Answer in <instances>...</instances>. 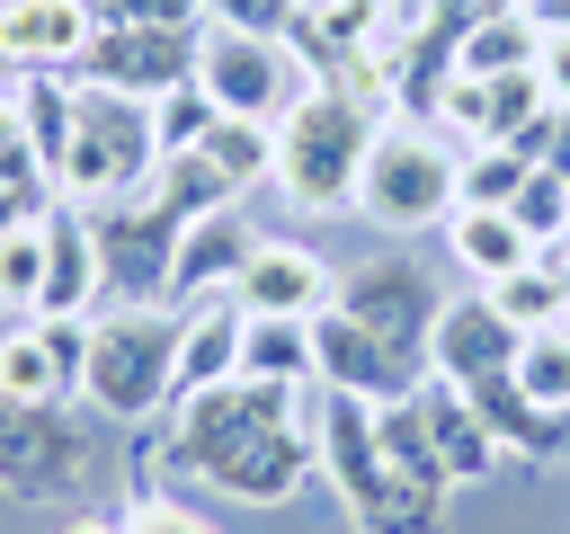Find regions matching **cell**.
Instances as JSON below:
<instances>
[{
	"instance_id": "1",
	"label": "cell",
	"mask_w": 570,
	"mask_h": 534,
	"mask_svg": "<svg viewBox=\"0 0 570 534\" xmlns=\"http://www.w3.org/2000/svg\"><path fill=\"white\" fill-rule=\"evenodd\" d=\"M312 392H321V383H312ZM312 392L232 374V383H214V392L169 400V409L142 418V436H134V490H142V481H160V490H169V481H205V490L232 498V507H285V498H303V481L321 472Z\"/></svg>"
},
{
	"instance_id": "2",
	"label": "cell",
	"mask_w": 570,
	"mask_h": 534,
	"mask_svg": "<svg viewBox=\"0 0 570 534\" xmlns=\"http://www.w3.org/2000/svg\"><path fill=\"white\" fill-rule=\"evenodd\" d=\"M374 125H383V116H374L365 98H347L338 80H312V89L285 107V125H276V187H285V205H303V214L356 205Z\"/></svg>"
},
{
	"instance_id": "3",
	"label": "cell",
	"mask_w": 570,
	"mask_h": 534,
	"mask_svg": "<svg viewBox=\"0 0 570 534\" xmlns=\"http://www.w3.org/2000/svg\"><path fill=\"white\" fill-rule=\"evenodd\" d=\"M178 400V312L169 303H116L89 320V365H80V409L142 427Z\"/></svg>"
},
{
	"instance_id": "4",
	"label": "cell",
	"mask_w": 570,
	"mask_h": 534,
	"mask_svg": "<svg viewBox=\"0 0 570 534\" xmlns=\"http://www.w3.org/2000/svg\"><path fill=\"white\" fill-rule=\"evenodd\" d=\"M454 205H463V151H445L436 125L383 116L374 151H365V178H356V214L383 222V231H445Z\"/></svg>"
},
{
	"instance_id": "5",
	"label": "cell",
	"mask_w": 570,
	"mask_h": 534,
	"mask_svg": "<svg viewBox=\"0 0 570 534\" xmlns=\"http://www.w3.org/2000/svg\"><path fill=\"white\" fill-rule=\"evenodd\" d=\"M160 169V134H151V98H116V89H89L80 80V116H71V160L53 178V196H71L80 214L89 205H116V196H142Z\"/></svg>"
},
{
	"instance_id": "6",
	"label": "cell",
	"mask_w": 570,
	"mask_h": 534,
	"mask_svg": "<svg viewBox=\"0 0 570 534\" xmlns=\"http://www.w3.org/2000/svg\"><path fill=\"white\" fill-rule=\"evenodd\" d=\"M330 303L410 374V383H428V329H436V312H445V294L428 285V267L419 258H401V249H383V258H356V267H338V285H330Z\"/></svg>"
},
{
	"instance_id": "7",
	"label": "cell",
	"mask_w": 570,
	"mask_h": 534,
	"mask_svg": "<svg viewBox=\"0 0 570 534\" xmlns=\"http://www.w3.org/2000/svg\"><path fill=\"white\" fill-rule=\"evenodd\" d=\"M98 409H71V400H9L0 392V490L45 507V498H71L98 463Z\"/></svg>"
},
{
	"instance_id": "8",
	"label": "cell",
	"mask_w": 570,
	"mask_h": 534,
	"mask_svg": "<svg viewBox=\"0 0 570 534\" xmlns=\"http://www.w3.org/2000/svg\"><path fill=\"white\" fill-rule=\"evenodd\" d=\"M196 89L223 107V116H258V125H285V107L312 89V62L276 36H232V27H205L196 44Z\"/></svg>"
},
{
	"instance_id": "9",
	"label": "cell",
	"mask_w": 570,
	"mask_h": 534,
	"mask_svg": "<svg viewBox=\"0 0 570 534\" xmlns=\"http://www.w3.org/2000/svg\"><path fill=\"white\" fill-rule=\"evenodd\" d=\"M89 231H98V267H107L116 303H169V267H178V231H187L169 205L116 196V205H89Z\"/></svg>"
},
{
	"instance_id": "10",
	"label": "cell",
	"mask_w": 570,
	"mask_h": 534,
	"mask_svg": "<svg viewBox=\"0 0 570 534\" xmlns=\"http://www.w3.org/2000/svg\"><path fill=\"white\" fill-rule=\"evenodd\" d=\"M196 44H205V27H98L71 80L116 89V98H160V89L196 80Z\"/></svg>"
},
{
	"instance_id": "11",
	"label": "cell",
	"mask_w": 570,
	"mask_h": 534,
	"mask_svg": "<svg viewBox=\"0 0 570 534\" xmlns=\"http://www.w3.org/2000/svg\"><path fill=\"white\" fill-rule=\"evenodd\" d=\"M258 222L240 214V205H214V214H196L187 231H178V267H169V312H196V303H214V294H232L240 285V267L258 258Z\"/></svg>"
},
{
	"instance_id": "12",
	"label": "cell",
	"mask_w": 570,
	"mask_h": 534,
	"mask_svg": "<svg viewBox=\"0 0 570 534\" xmlns=\"http://www.w3.org/2000/svg\"><path fill=\"white\" fill-rule=\"evenodd\" d=\"M517 338H525V329H508V312L490 303V285L445 294V312H436V329H428V374H445V383L508 374V365H517Z\"/></svg>"
},
{
	"instance_id": "13",
	"label": "cell",
	"mask_w": 570,
	"mask_h": 534,
	"mask_svg": "<svg viewBox=\"0 0 570 534\" xmlns=\"http://www.w3.org/2000/svg\"><path fill=\"white\" fill-rule=\"evenodd\" d=\"M330 285H338V267H330L312 240H258V258L240 267L232 303H240L249 320H312V312L330 303Z\"/></svg>"
},
{
	"instance_id": "14",
	"label": "cell",
	"mask_w": 570,
	"mask_h": 534,
	"mask_svg": "<svg viewBox=\"0 0 570 534\" xmlns=\"http://www.w3.org/2000/svg\"><path fill=\"white\" fill-rule=\"evenodd\" d=\"M463 392H472V409H481V427H490V445H499L508 463H525V472L570 463V409H543L517 374H481V383H463Z\"/></svg>"
},
{
	"instance_id": "15",
	"label": "cell",
	"mask_w": 570,
	"mask_h": 534,
	"mask_svg": "<svg viewBox=\"0 0 570 534\" xmlns=\"http://www.w3.org/2000/svg\"><path fill=\"white\" fill-rule=\"evenodd\" d=\"M98 294H107L98 231H89V214H80L71 196H53V205H45V294H36V312H45V320H89Z\"/></svg>"
},
{
	"instance_id": "16",
	"label": "cell",
	"mask_w": 570,
	"mask_h": 534,
	"mask_svg": "<svg viewBox=\"0 0 570 534\" xmlns=\"http://www.w3.org/2000/svg\"><path fill=\"white\" fill-rule=\"evenodd\" d=\"M98 18L80 0H0V71H80Z\"/></svg>"
},
{
	"instance_id": "17",
	"label": "cell",
	"mask_w": 570,
	"mask_h": 534,
	"mask_svg": "<svg viewBox=\"0 0 570 534\" xmlns=\"http://www.w3.org/2000/svg\"><path fill=\"white\" fill-rule=\"evenodd\" d=\"M410 400H419V427H428V454L445 463V481H454V490H472V481H490V472L508 463V454L490 445V427H481V409H472V392H463V383H445V374H428V383H419Z\"/></svg>"
},
{
	"instance_id": "18",
	"label": "cell",
	"mask_w": 570,
	"mask_h": 534,
	"mask_svg": "<svg viewBox=\"0 0 570 534\" xmlns=\"http://www.w3.org/2000/svg\"><path fill=\"white\" fill-rule=\"evenodd\" d=\"M312 365H321V392H356V400H401V392H419L338 303H321L312 312Z\"/></svg>"
},
{
	"instance_id": "19",
	"label": "cell",
	"mask_w": 570,
	"mask_h": 534,
	"mask_svg": "<svg viewBox=\"0 0 570 534\" xmlns=\"http://www.w3.org/2000/svg\"><path fill=\"white\" fill-rule=\"evenodd\" d=\"M240 338H249V312H240L232 294H214V303L178 312V400H187V392L232 383V374H240Z\"/></svg>"
},
{
	"instance_id": "20",
	"label": "cell",
	"mask_w": 570,
	"mask_h": 534,
	"mask_svg": "<svg viewBox=\"0 0 570 534\" xmlns=\"http://www.w3.org/2000/svg\"><path fill=\"white\" fill-rule=\"evenodd\" d=\"M445 249H454V267H463L472 285H499V276L534 267V240L517 231V214H508V205H454Z\"/></svg>"
},
{
	"instance_id": "21",
	"label": "cell",
	"mask_w": 570,
	"mask_h": 534,
	"mask_svg": "<svg viewBox=\"0 0 570 534\" xmlns=\"http://www.w3.org/2000/svg\"><path fill=\"white\" fill-rule=\"evenodd\" d=\"M71 116H80V80H71V71H18V134H27L45 187H53L62 160H71Z\"/></svg>"
},
{
	"instance_id": "22",
	"label": "cell",
	"mask_w": 570,
	"mask_h": 534,
	"mask_svg": "<svg viewBox=\"0 0 570 534\" xmlns=\"http://www.w3.org/2000/svg\"><path fill=\"white\" fill-rule=\"evenodd\" d=\"M534 53H543L534 9H525V0H499V9L454 44V71H463V80H499V71H534Z\"/></svg>"
},
{
	"instance_id": "23",
	"label": "cell",
	"mask_w": 570,
	"mask_h": 534,
	"mask_svg": "<svg viewBox=\"0 0 570 534\" xmlns=\"http://www.w3.org/2000/svg\"><path fill=\"white\" fill-rule=\"evenodd\" d=\"M0 392L9 400H80L71 374H62V356H53V338H45V320L0 329Z\"/></svg>"
},
{
	"instance_id": "24",
	"label": "cell",
	"mask_w": 570,
	"mask_h": 534,
	"mask_svg": "<svg viewBox=\"0 0 570 534\" xmlns=\"http://www.w3.org/2000/svg\"><path fill=\"white\" fill-rule=\"evenodd\" d=\"M196 151L223 169V187H232V196H249V187H267V178H276V125H258V116H214V134H205Z\"/></svg>"
},
{
	"instance_id": "25",
	"label": "cell",
	"mask_w": 570,
	"mask_h": 534,
	"mask_svg": "<svg viewBox=\"0 0 570 534\" xmlns=\"http://www.w3.org/2000/svg\"><path fill=\"white\" fill-rule=\"evenodd\" d=\"M240 374L312 392V383H321V365H312V320H249V338H240Z\"/></svg>"
},
{
	"instance_id": "26",
	"label": "cell",
	"mask_w": 570,
	"mask_h": 534,
	"mask_svg": "<svg viewBox=\"0 0 570 534\" xmlns=\"http://www.w3.org/2000/svg\"><path fill=\"white\" fill-rule=\"evenodd\" d=\"M142 196H151V205H169L178 222H196V214H214V205H240L205 151H169V160L151 169V187H142Z\"/></svg>"
},
{
	"instance_id": "27",
	"label": "cell",
	"mask_w": 570,
	"mask_h": 534,
	"mask_svg": "<svg viewBox=\"0 0 570 534\" xmlns=\"http://www.w3.org/2000/svg\"><path fill=\"white\" fill-rule=\"evenodd\" d=\"M36 294H45V214H27V222L0 231V312L36 320Z\"/></svg>"
},
{
	"instance_id": "28",
	"label": "cell",
	"mask_w": 570,
	"mask_h": 534,
	"mask_svg": "<svg viewBox=\"0 0 570 534\" xmlns=\"http://www.w3.org/2000/svg\"><path fill=\"white\" fill-rule=\"evenodd\" d=\"M508 374H517L543 409H570V329H561V320H552V329H525Z\"/></svg>"
},
{
	"instance_id": "29",
	"label": "cell",
	"mask_w": 570,
	"mask_h": 534,
	"mask_svg": "<svg viewBox=\"0 0 570 534\" xmlns=\"http://www.w3.org/2000/svg\"><path fill=\"white\" fill-rule=\"evenodd\" d=\"M214 116H223V107H214L196 80L160 89V98H151V134H160V160H169V151H196V142L214 134Z\"/></svg>"
},
{
	"instance_id": "30",
	"label": "cell",
	"mask_w": 570,
	"mask_h": 534,
	"mask_svg": "<svg viewBox=\"0 0 570 534\" xmlns=\"http://www.w3.org/2000/svg\"><path fill=\"white\" fill-rule=\"evenodd\" d=\"M525 178H534V160L517 142H472L463 151V205H508Z\"/></svg>"
},
{
	"instance_id": "31",
	"label": "cell",
	"mask_w": 570,
	"mask_h": 534,
	"mask_svg": "<svg viewBox=\"0 0 570 534\" xmlns=\"http://www.w3.org/2000/svg\"><path fill=\"white\" fill-rule=\"evenodd\" d=\"M490 303L508 312V329H552L570 294H561V285H552V267L534 258V267H517V276H499V285H490Z\"/></svg>"
},
{
	"instance_id": "32",
	"label": "cell",
	"mask_w": 570,
	"mask_h": 534,
	"mask_svg": "<svg viewBox=\"0 0 570 534\" xmlns=\"http://www.w3.org/2000/svg\"><path fill=\"white\" fill-rule=\"evenodd\" d=\"M45 205H53V187H45L36 151H27V134L9 125V134H0V231L27 222V214H45Z\"/></svg>"
},
{
	"instance_id": "33",
	"label": "cell",
	"mask_w": 570,
	"mask_h": 534,
	"mask_svg": "<svg viewBox=\"0 0 570 534\" xmlns=\"http://www.w3.org/2000/svg\"><path fill=\"white\" fill-rule=\"evenodd\" d=\"M508 214H517V231H525L534 249L561 240V231H570V178H561V169H534V178L508 196Z\"/></svg>"
},
{
	"instance_id": "34",
	"label": "cell",
	"mask_w": 570,
	"mask_h": 534,
	"mask_svg": "<svg viewBox=\"0 0 570 534\" xmlns=\"http://www.w3.org/2000/svg\"><path fill=\"white\" fill-rule=\"evenodd\" d=\"M125 534H223L205 507H187L178 490H160V481H142L134 498H125Z\"/></svg>"
},
{
	"instance_id": "35",
	"label": "cell",
	"mask_w": 570,
	"mask_h": 534,
	"mask_svg": "<svg viewBox=\"0 0 570 534\" xmlns=\"http://www.w3.org/2000/svg\"><path fill=\"white\" fill-rule=\"evenodd\" d=\"M543 107H552V98H543V71H499V80H490V142H517Z\"/></svg>"
},
{
	"instance_id": "36",
	"label": "cell",
	"mask_w": 570,
	"mask_h": 534,
	"mask_svg": "<svg viewBox=\"0 0 570 534\" xmlns=\"http://www.w3.org/2000/svg\"><path fill=\"white\" fill-rule=\"evenodd\" d=\"M205 9V27H232V36H294V18H303V0H196Z\"/></svg>"
},
{
	"instance_id": "37",
	"label": "cell",
	"mask_w": 570,
	"mask_h": 534,
	"mask_svg": "<svg viewBox=\"0 0 570 534\" xmlns=\"http://www.w3.org/2000/svg\"><path fill=\"white\" fill-rule=\"evenodd\" d=\"M436 125H445L463 151H472V142H490V80H463V71H454V80H445V98H436Z\"/></svg>"
},
{
	"instance_id": "38",
	"label": "cell",
	"mask_w": 570,
	"mask_h": 534,
	"mask_svg": "<svg viewBox=\"0 0 570 534\" xmlns=\"http://www.w3.org/2000/svg\"><path fill=\"white\" fill-rule=\"evenodd\" d=\"M98 27H205L196 0H80Z\"/></svg>"
},
{
	"instance_id": "39",
	"label": "cell",
	"mask_w": 570,
	"mask_h": 534,
	"mask_svg": "<svg viewBox=\"0 0 570 534\" xmlns=\"http://www.w3.org/2000/svg\"><path fill=\"white\" fill-rule=\"evenodd\" d=\"M534 71H543V98H552V107H570V36H543Z\"/></svg>"
},
{
	"instance_id": "40",
	"label": "cell",
	"mask_w": 570,
	"mask_h": 534,
	"mask_svg": "<svg viewBox=\"0 0 570 534\" xmlns=\"http://www.w3.org/2000/svg\"><path fill=\"white\" fill-rule=\"evenodd\" d=\"M534 258H543V267H552V285H561V294H570V231H561V240H543V249H534Z\"/></svg>"
},
{
	"instance_id": "41",
	"label": "cell",
	"mask_w": 570,
	"mask_h": 534,
	"mask_svg": "<svg viewBox=\"0 0 570 534\" xmlns=\"http://www.w3.org/2000/svg\"><path fill=\"white\" fill-rule=\"evenodd\" d=\"M62 534H125V516H71Z\"/></svg>"
},
{
	"instance_id": "42",
	"label": "cell",
	"mask_w": 570,
	"mask_h": 534,
	"mask_svg": "<svg viewBox=\"0 0 570 534\" xmlns=\"http://www.w3.org/2000/svg\"><path fill=\"white\" fill-rule=\"evenodd\" d=\"M18 125V71H0V134Z\"/></svg>"
},
{
	"instance_id": "43",
	"label": "cell",
	"mask_w": 570,
	"mask_h": 534,
	"mask_svg": "<svg viewBox=\"0 0 570 534\" xmlns=\"http://www.w3.org/2000/svg\"><path fill=\"white\" fill-rule=\"evenodd\" d=\"M561 329H570V303H561Z\"/></svg>"
}]
</instances>
